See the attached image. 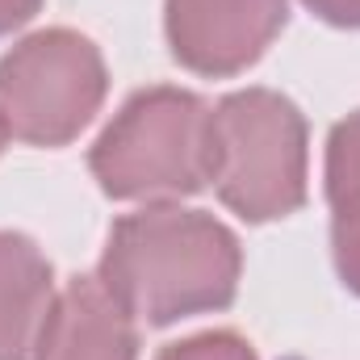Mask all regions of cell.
I'll list each match as a JSON object with an SVG mask.
<instances>
[{"label":"cell","instance_id":"7a4b0ae2","mask_svg":"<svg viewBox=\"0 0 360 360\" xmlns=\"http://www.w3.org/2000/svg\"><path fill=\"white\" fill-rule=\"evenodd\" d=\"M214 168V113L176 89L139 92L92 147V172L113 197H184Z\"/></svg>","mask_w":360,"mask_h":360},{"label":"cell","instance_id":"277c9868","mask_svg":"<svg viewBox=\"0 0 360 360\" xmlns=\"http://www.w3.org/2000/svg\"><path fill=\"white\" fill-rule=\"evenodd\" d=\"M105 96V63L89 38L46 30L0 63V122L25 143L59 147L76 139Z\"/></svg>","mask_w":360,"mask_h":360},{"label":"cell","instance_id":"8fae6325","mask_svg":"<svg viewBox=\"0 0 360 360\" xmlns=\"http://www.w3.org/2000/svg\"><path fill=\"white\" fill-rule=\"evenodd\" d=\"M323 21L335 25H360V0H306Z\"/></svg>","mask_w":360,"mask_h":360},{"label":"cell","instance_id":"5b68a950","mask_svg":"<svg viewBox=\"0 0 360 360\" xmlns=\"http://www.w3.org/2000/svg\"><path fill=\"white\" fill-rule=\"evenodd\" d=\"M285 25V0H168V38L184 68L231 76Z\"/></svg>","mask_w":360,"mask_h":360},{"label":"cell","instance_id":"4fadbf2b","mask_svg":"<svg viewBox=\"0 0 360 360\" xmlns=\"http://www.w3.org/2000/svg\"><path fill=\"white\" fill-rule=\"evenodd\" d=\"M0 143H4V122H0Z\"/></svg>","mask_w":360,"mask_h":360},{"label":"cell","instance_id":"52a82bcc","mask_svg":"<svg viewBox=\"0 0 360 360\" xmlns=\"http://www.w3.org/2000/svg\"><path fill=\"white\" fill-rule=\"evenodd\" d=\"M51 306V264L30 239L0 231V360L38 352Z\"/></svg>","mask_w":360,"mask_h":360},{"label":"cell","instance_id":"3957f363","mask_svg":"<svg viewBox=\"0 0 360 360\" xmlns=\"http://www.w3.org/2000/svg\"><path fill=\"white\" fill-rule=\"evenodd\" d=\"M222 201L252 222L285 218L306 197V122L276 92H235L214 113V168Z\"/></svg>","mask_w":360,"mask_h":360},{"label":"cell","instance_id":"9c48e42d","mask_svg":"<svg viewBox=\"0 0 360 360\" xmlns=\"http://www.w3.org/2000/svg\"><path fill=\"white\" fill-rule=\"evenodd\" d=\"M160 360H256V356L239 335L214 331V335H193L184 344H172Z\"/></svg>","mask_w":360,"mask_h":360},{"label":"cell","instance_id":"7c38bea8","mask_svg":"<svg viewBox=\"0 0 360 360\" xmlns=\"http://www.w3.org/2000/svg\"><path fill=\"white\" fill-rule=\"evenodd\" d=\"M38 4H42V0H0V34L25 25V21L38 13Z\"/></svg>","mask_w":360,"mask_h":360},{"label":"cell","instance_id":"6da1fadb","mask_svg":"<svg viewBox=\"0 0 360 360\" xmlns=\"http://www.w3.org/2000/svg\"><path fill=\"white\" fill-rule=\"evenodd\" d=\"M101 281L147 323L218 310L239 285L235 235L193 210H143L113 226Z\"/></svg>","mask_w":360,"mask_h":360},{"label":"cell","instance_id":"ba28073f","mask_svg":"<svg viewBox=\"0 0 360 360\" xmlns=\"http://www.w3.org/2000/svg\"><path fill=\"white\" fill-rule=\"evenodd\" d=\"M327 197L331 210H356L360 205V113L335 126L327 147Z\"/></svg>","mask_w":360,"mask_h":360},{"label":"cell","instance_id":"8992f818","mask_svg":"<svg viewBox=\"0 0 360 360\" xmlns=\"http://www.w3.org/2000/svg\"><path fill=\"white\" fill-rule=\"evenodd\" d=\"M134 314L105 281H72L46 314L38 360H134Z\"/></svg>","mask_w":360,"mask_h":360},{"label":"cell","instance_id":"30bf717a","mask_svg":"<svg viewBox=\"0 0 360 360\" xmlns=\"http://www.w3.org/2000/svg\"><path fill=\"white\" fill-rule=\"evenodd\" d=\"M335 264L360 293V210H335Z\"/></svg>","mask_w":360,"mask_h":360}]
</instances>
